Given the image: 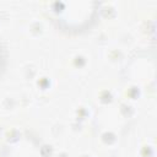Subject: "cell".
<instances>
[{
	"label": "cell",
	"mask_w": 157,
	"mask_h": 157,
	"mask_svg": "<svg viewBox=\"0 0 157 157\" xmlns=\"http://www.w3.org/2000/svg\"><path fill=\"white\" fill-rule=\"evenodd\" d=\"M10 147H11V155L13 156L43 157L39 145L32 139H29L28 136H21V139H16L15 142L10 145Z\"/></svg>",
	"instance_id": "cell-1"
}]
</instances>
